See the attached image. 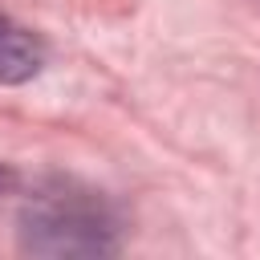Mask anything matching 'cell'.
Listing matches in <instances>:
<instances>
[{"instance_id": "6da1fadb", "label": "cell", "mask_w": 260, "mask_h": 260, "mask_svg": "<svg viewBox=\"0 0 260 260\" xmlns=\"http://www.w3.org/2000/svg\"><path fill=\"white\" fill-rule=\"evenodd\" d=\"M41 61H45L41 41L28 28L0 16V81H28L41 69Z\"/></svg>"}, {"instance_id": "7a4b0ae2", "label": "cell", "mask_w": 260, "mask_h": 260, "mask_svg": "<svg viewBox=\"0 0 260 260\" xmlns=\"http://www.w3.org/2000/svg\"><path fill=\"white\" fill-rule=\"evenodd\" d=\"M8 183H12V175H8V171H4V167H0V191H4V187H8Z\"/></svg>"}]
</instances>
